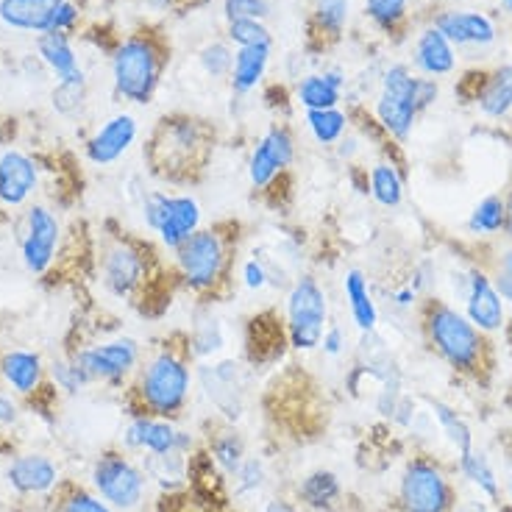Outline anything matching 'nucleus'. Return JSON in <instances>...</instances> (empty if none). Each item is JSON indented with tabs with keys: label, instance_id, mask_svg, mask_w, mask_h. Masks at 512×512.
<instances>
[{
	"label": "nucleus",
	"instance_id": "864d4df0",
	"mask_svg": "<svg viewBox=\"0 0 512 512\" xmlns=\"http://www.w3.org/2000/svg\"><path fill=\"white\" fill-rule=\"evenodd\" d=\"M17 421V407L9 396L0 393V426H9V423Z\"/></svg>",
	"mask_w": 512,
	"mask_h": 512
},
{
	"label": "nucleus",
	"instance_id": "72a5a7b5",
	"mask_svg": "<svg viewBox=\"0 0 512 512\" xmlns=\"http://www.w3.org/2000/svg\"><path fill=\"white\" fill-rule=\"evenodd\" d=\"M187 340H190V351L195 359H209L215 357L218 351L226 348V334H223V326H220L218 318H212V312L206 318H195L192 329L187 332Z\"/></svg>",
	"mask_w": 512,
	"mask_h": 512
},
{
	"label": "nucleus",
	"instance_id": "39448f33",
	"mask_svg": "<svg viewBox=\"0 0 512 512\" xmlns=\"http://www.w3.org/2000/svg\"><path fill=\"white\" fill-rule=\"evenodd\" d=\"M170 42L154 28H137L117 42L112 53V84L117 98L134 106H148L162 87Z\"/></svg>",
	"mask_w": 512,
	"mask_h": 512
},
{
	"label": "nucleus",
	"instance_id": "680f3d73",
	"mask_svg": "<svg viewBox=\"0 0 512 512\" xmlns=\"http://www.w3.org/2000/svg\"><path fill=\"white\" fill-rule=\"evenodd\" d=\"M298 512H318V510H298Z\"/></svg>",
	"mask_w": 512,
	"mask_h": 512
},
{
	"label": "nucleus",
	"instance_id": "a19ab883",
	"mask_svg": "<svg viewBox=\"0 0 512 512\" xmlns=\"http://www.w3.org/2000/svg\"><path fill=\"white\" fill-rule=\"evenodd\" d=\"M198 64L206 76L215 78H229L231 64H234V48H231L226 39H215V42H206L204 48L198 51Z\"/></svg>",
	"mask_w": 512,
	"mask_h": 512
},
{
	"label": "nucleus",
	"instance_id": "7ed1b4c3",
	"mask_svg": "<svg viewBox=\"0 0 512 512\" xmlns=\"http://www.w3.org/2000/svg\"><path fill=\"white\" fill-rule=\"evenodd\" d=\"M192 362L195 357L184 332L170 334L162 346L154 348L137 368L134 401L140 412L134 415H151L165 421L179 418L190 404L192 379H195Z\"/></svg>",
	"mask_w": 512,
	"mask_h": 512
},
{
	"label": "nucleus",
	"instance_id": "4468645a",
	"mask_svg": "<svg viewBox=\"0 0 512 512\" xmlns=\"http://www.w3.org/2000/svg\"><path fill=\"white\" fill-rule=\"evenodd\" d=\"M145 485H148L145 474L120 451H106L92 465V487L109 507L117 510L140 507Z\"/></svg>",
	"mask_w": 512,
	"mask_h": 512
},
{
	"label": "nucleus",
	"instance_id": "5fc2aeb1",
	"mask_svg": "<svg viewBox=\"0 0 512 512\" xmlns=\"http://www.w3.org/2000/svg\"><path fill=\"white\" fill-rule=\"evenodd\" d=\"M504 209H507V220H504V234L512 243V179L507 184V192H504Z\"/></svg>",
	"mask_w": 512,
	"mask_h": 512
},
{
	"label": "nucleus",
	"instance_id": "09e8293b",
	"mask_svg": "<svg viewBox=\"0 0 512 512\" xmlns=\"http://www.w3.org/2000/svg\"><path fill=\"white\" fill-rule=\"evenodd\" d=\"M262 485V465L256 460H243V465L234 471V487L237 493H248Z\"/></svg>",
	"mask_w": 512,
	"mask_h": 512
},
{
	"label": "nucleus",
	"instance_id": "c85d7f7f",
	"mask_svg": "<svg viewBox=\"0 0 512 512\" xmlns=\"http://www.w3.org/2000/svg\"><path fill=\"white\" fill-rule=\"evenodd\" d=\"M479 112L490 120H501L512 112V62L501 64L482 78V87L476 92Z\"/></svg>",
	"mask_w": 512,
	"mask_h": 512
},
{
	"label": "nucleus",
	"instance_id": "6ab92c4d",
	"mask_svg": "<svg viewBox=\"0 0 512 512\" xmlns=\"http://www.w3.org/2000/svg\"><path fill=\"white\" fill-rule=\"evenodd\" d=\"M454 48H490L499 39L496 23L474 9H446L432 20Z\"/></svg>",
	"mask_w": 512,
	"mask_h": 512
},
{
	"label": "nucleus",
	"instance_id": "a18cd8bd",
	"mask_svg": "<svg viewBox=\"0 0 512 512\" xmlns=\"http://www.w3.org/2000/svg\"><path fill=\"white\" fill-rule=\"evenodd\" d=\"M240 282H243L245 290H251V293H262L265 287H273V276H270L268 262H265V256H251V259H245L243 265H240Z\"/></svg>",
	"mask_w": 512,
	"mask_h": 512
},
{
	"label": "nucleus",
	"instance_id": "bf43d9fd",
	"mask_svg": "<svg viewBox=\"0 0 512 512\" xmlns=\"http://www.w3.org/2000/svg\"><path fill=\"white\" fill-rule=\"evenodd\" d=\"M468 512H493V510H487L485 504H474V507H471V510Z\"/></svg>",
	"mask_w": 512,
	"mask_h": 512
},
{
	"label": "nucleus",
	"instance_id": "0eeeda50",
	"mask_svg": "<svg viewBox=\"0 0 512 512\" xmlns=\"http://www.w3.org/2000/svg\"><path fill=\"white\" fill-rule=\"evenodd\" d=\"M142 220L165 251H176L190 234L204 226V209L190 192L148 190L142 195Z\"/></svg>",
	"mask_w": 512,
	"mask_h": 512
},
{
	"label": "nucleus",
	"instance_id": "8fccbe9b",
	"mask_svg": "<svg viewBox=\"0 0 512 512\" xmlns=\"http://www.w3.org/2000/svg\"><path fill=\"white\" fill-rule=\"evenodd\" d=\"M346 346H348V337L343 332V326H337V323H329L326 326V332H323V340H320V348L326 357L337 359L340 354H346Z\"/></svg>",
	"mask_w": 512,
	"mask_h": 512
},
{
	"label": "nucleus",
	"instance_id": "423d86ee",
	"mask_svg": "<svg viewBox=\"0 0 512 512\" xmlns=\"http://www.w3.org/2000/svg\"><path fill=\"white\" fill-rule=\"evenodd\" d=\"M329 295L312 273H298L284 293V329L295 354L318 351L329 326Z\"/></svg>",
	"mask_w": 512,
	"mask_h": 512
},
{
	"label": "nucleus",
	"instance_id": "9d476101",
	"mask_svg": "<svg viewBox=\"0 0 512 512\" xmlns=\"http://www.w3.org/2000/svg\"><path fill=\"white\" fill-rule=\"evenodd\" d=\"M298 145H295L293 128L287 123H270L262 137L254 142L251 154H248V181L256 195H268L270 190L279 187L284 173L293 167Z\"/></svg>",
	"mask_w": 512,
	"mask_h": 512
},
{
	"label": "nucleus",
	"instance_id": "cd10ccee",
	"mask_svg": "<svg viewBox=\"0 0 512 512\" xmlns=\"http://www.w3.org/2000/svg\"><path fill=\"white\" fill-rule=\"evenodd\" d=\"M343 293H346L351 323H354L362 334L376 332V326H379V307H376V301H373L368 276L359 268H348L346 276H343Z\"/></svg>",
	"mask_w": 512,
	"mask_h": 512
},
{
	"label": "nucleus",
	"instance_id": "ddd939ff",
	"mask_svg": "<svg viewBox=\"0 0 512 512\" xmlns=\"http://www.w3.org/2000/svg\"><path fill=\"white\" fill-rule=\"evenodd\" d=\"M195 379L201 382L209 404L226 418L240 421L245 412V396H248V368L240 359H215L201 362L195 368Z\"/></svg>",
	"mask_w": 512,
	"mask_h": 512
},
{
	"label": "nucleus",
	"instance_id": "bb28decb",
	"mask_svg": "<svg viewBox=\"0 0 512 512\" xmlns=\"http://www.w3.org/2000/svg\"><path fill=\"white\" fill-rule=\"evenodd\" d=\"M270 56H273V48H237L234 51V64L229 73L231 98H245L262 87L270 70Z\"/></svg>",
	"mask_w": 512,
	"mask_h": 512
},
{
	"label": "nucleus",
	"instance_id": "de8ad7c7",
	"mask_svg": "<svg viewBox=\"0 0 512 512\" xmlns=\"http://www.w3.org/2000/svg\"><path fill=\"white\" fill-rule=\"evenodd\" d=\"M59 512H112L101 496H92L87 490H76L59 504Z\"/></svg>",
	"mask_w": 512,
	"mask_h": 512
},
{
	"label": "nucleus",
	"instance_id": "6e6552de",
	"mask_svg": "<svg viewBox=\"0 0 512 512\" xmlns=\"http://www.w3.org/2000/svg\"><path fill=\"white\" fill-rule=\"evenodd\" d=\"M418 106H415V73L410 64H390L379 78V92L373 101V117L390 140H410L415 120H418Z\"/></svg>",
	"mask_w": 512,
	"mask_h": 512
},
{
	"label": "nucleus",
	"instance_id": "f8f14e48",
	"mask_svg": "<svg viewBox=\"0 0 512 512\" xmlns=\"http://www.w3.org/2000/svg\"><path fill=\"white\" fill-rule=\"evenodd\" d=\"M70 357L78 365V371L87 376V382H123L140 368L142 346L134 337L117 334L95 346L78 348Z\"/></svg>",
	"mask_w": 512,
	"mask_h": 512
},
{
	"label": "nucleus",
	"instance_id": "5701e85b",
	"mask_svg": "<svg viewBox=\"0 0 512 512\" xmlns=\"http://www.w3.org/2000/svg\"><path fill=\"white\" fill-rule=\"evenodd\" d=\"M6 479L17 493H48L59 482V468L53 465L45 454H23V457H14L6 468Z\"/></svg>",
	"mask_w": 512,
	"mask_h": 512
},
{
	"label": "nucleus",
	"instance_id": "603ef678",
	"mask_svg": "<svg viewBox=\"0 0 512 512\" xmlns=\"http://www.w3.org/2000/svg\"><path fill=\"white\" fill-rule=\"evenodd\" d=\"M437 98H440V84H437L435 78L415 73V106H418V112H426L432 103H437Z\"/></svg>",
	"mask_w": 512,
	"mask_h": 512
},
{
	"label": "nucleus",
	"instance_id": "3c124183",
	"mask_svg": "<svg viewBox=\"0 0 512 512\" xmlns=\"http://www.w3.org/2000/svg\"><path fill=\"white\" fill-rule=\"evenodd\" d=\"M78 17H81V9H78L73 0H64L62 6L53 12L51 17V28L48 31H59V34H70L76 28Z\"/></svg>",
	"mask_w": 512,
	"mask_h": 512
},
{
	"label": "nucleus",
	"instance_id": "58836bf2",
	"mask_svg": "<svg viewBox=\"0 0 512 512\" xmlns=\"http://www.w3.org/2000/svg\"><path fill=\"white\" fill-rule=\"evenodd\" d=\"M432 404V412H435L437 423H440V429H443V435L451 440V446L457 448V454H468L471 448H474V435H471V429H468V423L462 421L457 412L451 410L448 404L443 401H429Z\"/></svg>",
	"mask_w": 512,
	"mask_h": 512
},
{
	"label": "nucleus",
	"instance_id": "2f4dec72",
	"mask_svg": "<svg viewBox=\"0 0 512 512\" xmlns=\"http://www.w3.org/2000/svg\"><path fill=\"white\" fill-rule=\"evenodd\" d=\"M340 496H343V487L332 471H315V474L304 476L298 485V499L304 501L307 510L329 512Z\"/></svg>",
	"mask_w": 512,
	"mask_h": 512
},
{
	"label": "nucleus",
	"instance_id": "9b49d317",
	"mask_svg": "<svg viewBox=\"0 0 512 512\" xmlns=\"http://www.w3.org/2000/svg\"><path fill=\"white\" fill-rule=\"evenodd\" d=\"M398 501L404 512H454V487L435 460L415 457L401 474Z\"/></svg>",
	"mask_w": 512,
	"mask_h": 512
},
{
	"label": "nucleus",
	"instance_id": "e433bc0d",
	"mask_svg": "<svg viewBox=\"0 0 512 512\" xmlns=\"http://www.w3.org/2000/svg\"><path fill=\"white\" fill-rule=\"evenodd\" d=\"M460 471L465 479H471L487 499L499 501V479H496V471L487 460L482 451H468V454H460Z\"/></svg>",
	"mask_w": 512,
	"mask_h": 512
},
{
	"label": "nucleus",
	"instance_id": "4be33fe9",
	"mask_svg": "<svg viewBox=\"0 0 512 512\" xmlns=\"http://www.w3.org/2000/svg\"><path fill=\"white\" fill-rule=\"evenodd\" d=\"M45 362L37 351H26V348H14L0 357V379L3 384L14 390L17 396H31L37 393L39 384L45 379Z\"/></svg>",
	"mask_w": 512,
	"mask_h": 512
},
{
	"label": "nucleus",
	"instance_id": "f03ea898",
	"mask_svg": "<svg viewBox=\"0 0 512 512\" xmlns=\"http://www.w3.org/2000/svg\"><path fill=\"white\" fill-rule=\"evenodd\" d=\"M215 154V128L195 115H165L154 128L145 159L159 181L190 187L204 179Z\"/></svg>",
	"mask_w": 512,
	"mask_h": 512
},
{
	"label": "nucleus",
	"instance_id": "f257e3e1",
	"mask_svg": "<svg viewBox=\"0 0 512 512\" xmlns=\"http://www.w3.org/2000/svg\"><path fill=\"white\" fill-rule=\"evenodd\" d=\"M237 243H240V223L234 220L201 226L176 251H170V270L176 282L204 304L223 298L231 290V279H234Z\"/></svg>",
	"mask_w": 512,
	"mask_h": 512
},
{
	"label": "nucleus",
	"instance_id": "473e14b6",
	"mask_svg": "<svg viewBox=\"0 0 512 512\" xmlns=\"http://www.w3.org/2000/svg\"><path fill=\"white\" fill-rule=\"evenodd\" d=\"M304 123L307 131L312 134V140L323 145V148H334L337 142L343 140L351 128V115L346 109L334 106V109H318V112H304Z\"/></svg>",
	"mask_w": 512,
	"mask_h": 512
},
{
	"label": "nucleus",
	"instance_id": "dca6fc26",
	"mask_svg": "<svg viewBox=\"0 0 512 512\" xmlns=\"http://www.w3.org/2000/svg\"><path fill=\"white\" fill-rule=\"evenodd\" d=\"M137 137H140L137 117L128 112H117V115L106 117L101 126L92 131V137L84 145V154L95 167H109L120 162L134 148Z\"/></svg>",
	"mask_w": 512,
	"mask_h": 512
},
{
	"label": "nucleus",
	"instance_id": "1a4fd4ad",
	"mask_svg": "<svg viewBox=\"0 0 512 512\" xmlns=\"http://www.w3.org/2000/svg\"><path fill=\"white\" fill-rule=\"evenodd\" d=\"M151 245L115 237L101 251V282L115 298H137L151 279Z\"/></svg>",
	"mask_w": 512,
	"mask_h": 512
},
{
	"label": "nucleus",
	"instance_id": "a878e982",
	"mask_svg": "<svg viewBox=\"0 0 512 512\" xmlns=\"http://www.w3.org/2000/svg\"><path fill=\"white\" fill-rule=\"evenodd\" d=\"M64 0H0V23L12 31L45 34Z\"/></svg>",
	"mask_w": 512,
	"mask_h": 512
},
{
	"label": "nucleus",
	"instance_id": "f3484780",
	"mask_svg": "<svg viewBox=\"0 0 512 512\" xmlns=\"http://www.w3.org/2000/svg\"><path fill=\"white\" fill-rule=\"evenodd\" d=\"M462 301H465V318L471 320L479 332L496 334L504 329V320H507L504 301L496 293L485 268L468 270V287H465Z\"/></svg>",
	"mask_w": 512,
	"mask_h": 512
},
{
	"label": "nucleus",
	"instance_id": "13d9d810",
	"mask_svg": "<svg viewBox=\"0 0 512 512\" xmlns=\"http://www.w3.org/2000/svg\"><path fill=\"white\" fill-rule=\"evenodd\" d=\"M499 3H501V9H504V12L512 14V0H499Z\"/></svg>",
	"mask_w": 512,
	"mask_h": 512
},
{
	"label": "nucleus",
	"instance_id": "052dcab7",
	"mask_svg": "<svg viewBox=\"0 0 512 512\" xmlns=\"http://www.w3.org/2000/svg\"><path fill=\"white\" fill-rule=\"evenodd\" d=\"M510 499H512V457H510Z\"/></svg>",
	"mask_w": 512,
	"mask_h": 512
},
{
	"label": "nucleus",
	"instance_id": "20e7f679",
	"mask_svg": "<svg viewBox=\"0 0 512 512\" xmlns=\"http://www.w3.org/2000/svg\"><path fill=\"white\" fill-rule=\"evenodd\" d=\"M423 343L446 362L448 368L471 379H482L490 371V340L479 332L465 312L454 309L443 298H423L418 307Z\"/></svg>",
	"mask_w": 512,
	"mask_h": 512
},
{
	"label": "nucleus",
	"instance_id": "4c0bfd02",
	"mask_svg": "<svg viewBox=\"0 0 512 512\" xmlns=\"http://www.w3.org/2000/svg\"><path fill=\"white\" fill-rule=\"evenodd\" d=\"M209 454L215 457V462H218L223 471L234 474L245 460L243 437L237 435V429L226 426V429H220L218 435L209 437Z\"/></svg>",
	"mask_w": 512,
	"mask_h": 512
},
{
	"label": "nucleus",
	"instance_id": "f704fd0d",
	"mask_svg": "<svg viewBox=\"0 0 512 512\" xmlns=\"http://www.w3.org/2000/svg\"><path fill=\"white\" fill-rule=\"evenodd\" d=\"M504 220H507V209H504V195L493 192L485 195L479 204L474 206L471 218H468V231L476 237H493V234H504Z\"/></svg>",
	"mask_w": 512,
	"mask_h": 512
},
{
	"label": "nucleus",
	"instance_id": "c03bdc74",
	"mask_svg": "<svg viewBox=\"0 0 512 512\" xmlns=\"http://www.w3.org/2000/svg\"><path fill=\"white\" fill-rule=\"evenodd\" d=\"M273 14L270 0H223V17L226 23L231 20H268Z\"/></svg>",
	"mask_w": 512,
	"mask_h": 512
},
{
	"label": "nucleus",
	"instance_id": "49530a36",
	"mask_svg": "<svg viewBox=\"0 0 512 512\" xmlns=\"http://www.w3.org/2000/svg\"><path fill=\"white\" fill-rule=\"evenodd\" d=\"M51 379L59 387H62L64 393H76L78 387H84V384H90L87 382V376L84 373L78 371V365L73 362V357H64V359H53L51 362Z\"/></svg>",
	"mask_w": 512,
	"mask_h": 512
},
{
	"label": "nucleus",
	"instance_id": "7c9ffc66",
	"mask_svg": "<svg viewBox=\"0 0 512 512\" xmlns=\"http://www.w3.org/2000/svg\"><path fill=\"white\" fill-rule=\"evenodd\" d=\"M368 192L371 198L384 209H398L404 201V179L398 173V167L387 159H379L368 170Z\"/></svg>",
	"mask_w": 512,
	"mask_h": 512
},
{
	"label": "nucleus",
	"instance_id": "c756f323",
	"mask_svg": "<svg viewBox=\"0 0 512 512\" xmlns=\"http://www.w3.org/2000/svg\"><path fill=\"white\" fill-rule=\"evenodd\" d=\"M346 90L334 87L332 81L326 78L323 70L318 73H304V76L295 81L293 101L298 106H304V112H318V109H334L343 103Z\"/></svg>",
	"mask_w": 512,
	"mask_h": 512
},
{
	"label": "nucleus",
	"instance_id": "aec40b11",
	"mask_svg": "<svg viewBox=\"0 0 512 512\" xmlns=\"http://www.w3.org/2000/svg\"><path fill=\"white\" fill-rule=\"evenodd\" d=\"M39 187V165L23 151L0 156V206L17 209L31 201Z\"/></svg>",
	"mask_w": 512,
	"mask_h": 512
},
{
	"label": "nucleus",
	"instance_id": "412c9836",
	"mask_svg": "<svg viewBox=\"0 0 512 512\" xmlns=\"http://www.w3.org/2000/svg\"><path fill=\"white\" fill-rule=\"evenodd\" d=\"M412 67L418 76L446 78L457 70V48L443 37L437 26H426L412 42Z\"/></svg>",
	"mask_w": 512,
	"mask_h": 512
},
{
	"label": "nucleus",
	"instance_id": "79ce46f5",
	"mask_svg": "<svg viewBox=\"0 0 512 512\" xmlns=\"http://www.w3.org/2000/svg\"><path fill=\"white\" fill-rule=\"evenodd\" d=\"M87 101V81H56L53 90V106L62 115H76Z\"/></svg>",
	"mask_w": 512,
	"mask_h": 512
},
{
	"label": "nucleus",
	"instance_id": "393cba45",
	"mask_svg": "<svg viewBox=\"0 0 512 512\" xmlns=\"http://www.w3.org/2000/svg\"><path fill=\"white\" fill-rule=\"evenodd\" d=\"M37 53L42 64L56 76V81H87L81 64H78V53L73 48L70 34H59V31L39 34Z\"/></svg>",
	"mask_w": 512,
	"mask_h": 512
},
{
	"label": "nucleus",
	"instance_id": "37998d69",
	"mask_svg": "<svg viewBox=\"0 0 512 512\" xmlns=\"http://www.w3.org/2000/svg\"><path fill=\"white\" fill-rule=\"evenodd\" d=\"M485 270L493 287H496V293L501 295V301L512 304V243L504 251H499V256L493 259V265Z\"/></svg>",
	"mask_w": 512,
	"mask_h": 512
},
{
	"label": "nucleus",
	"instance_id": "c9c22d12",
	"mask_svg": "<svg viewBox=\"0 0 512 512\" xmlns=\"http://www.w3.org/2000/svg\"><path fill=\"white\" fill-rule=\"evenodd\" d=\"M362 9H365V17L371 20L373 26L379 28L382 34L393 37L407 26L410 0H362Z\"/></svg>",
	"mask_w": 512,
	"mask_h": 512
},
{
	"label": "nucleus",
	"instance_id": "6e6d98bb",
	"mask_svg": "<svg viewBox=\"0 0 512 512\" xmlns=\"http://www.w3.org/2000/svg\"><path fill=\"white\" fill-rule=\"evenodd\" d=\"M140 3L151 12H170V9H176L179 0H140Z\"/></svg>",
	"mask_w": 512,
	"mask_h": 512
},
{
	"label": "nucleus",
	"instance_id": "b1692460",
	"mask_svg": "<svg viewBox=\"0 0 512 512\" xmlns=\"http://www.w3.org/2000/svg\"><path fill=\"white\" fill-rule=\"evenodd\" d=\"M351 23V0H312L309 6V37L320 48L337 45Z\"/></svg>",
	"mask_w": 512,
	"mask_h": 512
},
{
	"label": "nucleus",
	"instance_id": "ea45409f",
	"mask_svg": "<svg viewBox=\"0 0 512 512\" xmlns=\"http://www.w3.org/2000/svg\"><path fill=\"white\" fill-rule=\"evenodd\" d=\"M226 42L231 48H273V34L262 20H231L226 23Z\"/></svg>",
	"mask_w": 512,
	"mask_h": 512
},
{
	"label": "nucleus",
	"instance_id": "4d7b16f0",
	"mask_svg": "<svg viewBox=\"0 0 512 512\" xmlns=\"http://www.w3.org/2000/svg\"><path fill=\"white\" fill-rule=\"evenodd\" d=\"M265 512H295V510H293V507H287L284 501H270L268 510H265Z\"/></svg>",
	"mask_w": 512,
	"mask_h": 512
},
{
	"label": "nucleus",
	"instance_id": "a211bd4d",
	"mask_svg": "<svg viewBox=\"0 0 512 512\" xmlns=\"http://www.w3.org/2000/svg\"><path fill=\"white\" fill-rule=\"evenodd\" d=\"M126 446L145 451L148 457H165V454H184L192 446L187 432H179L165 418L151 415H134L126 429Z\"/></svg>",
	"mask_w": 512,
	"mask_h": 512
},
{
	"label": "nucleus",
	"instance_id": "2eb2a0df",
	"mask_svg": "<svg viewBox=\"0 0 512 512\" xmlns=\"http://www.w3.org/2000/svg\"><path fill=\"white\" fill-rule=\"evenodd\" d=\"M59 245H62V223L56 218V212L45 204L28 206L26 220H23V240H20L23 265L28 273L34 276L48 273L59 254Z\"/></svg>",
	"mask_w": 512,
	"mask_h": 512
}]
</instances>
